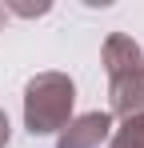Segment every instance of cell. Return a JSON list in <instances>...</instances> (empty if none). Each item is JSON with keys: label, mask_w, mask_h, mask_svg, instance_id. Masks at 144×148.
<instances>
[{"label": "cell", "mask_w": 144, "mask_h": 148, "mask_svg": "<svg viewBox=\"0 0 144 148\" xmlns=\"http://www.w3.org/2000/svg\"><path fill=\"white\" fill-rule=\"evenodd\" d=\"M104 72H108V116H144V52L132 36L112 32L100 48Z\"/></svg>", "instance_id": "cell-1"}, {"label": "cell", "mask_w": 144, "mask_h": 148, "mask_svg": "<svg viewBox=\"0 0 144 148\" xmlns=\"http://www.w3.org/2000/svg\"><path fill=\"white\" fill-rule=\"evenodd\" d=\"M76 104V84L68 72H36L24 84V128L32 136L60 132L72 120Z\"/></svg>", "instance_id": "cell-2"}, {"label": "cell", "mask_w": 144, "mask_h": 148, "mask_svg": "<svg viewBox=\"0 0 144 148\" xmlns=\"http://www.w3.org/2000/svg\"><path fill=\"white\" fill-rule=\"evenodd\" d=\"M108 136H112V116L108 112H84L60 128L56 148H100Z\"/></svg>", "instance_id": "cell-3"}, {"label": "cell", "mask_w": 144, "mask_h": 148, "mask_svg": "<svg viewBox=\"0 0 144 148\" xmlns=\"http://www.w3.org/2000/svg\"><path fill=\"white\" fill-rule=\"evenodd\" d=\"M108 148H144V116H128L112 132V144Z\"/></svg>", "instance_id": "cell-4"}, {"label": "cell", "mask_w": 144, "mask_h": 148, "mask_svg": "<svg viewBox=\"0 0 144 148\" xmlns=\"http://www.w3.org/2000/svg\"><path fill=\"white\" fill-rule=\"evenodd\" d=\"M8 8H12V12H20V16H44V12H48V4H16V0H12V4H4V12H8Z\"/></svg>", "instance_id": "cell-5"}, {"label": "cell", "mask_w": 144, "mask_h": 148, "mask_svg": "<svg viewBox=\"0 0 144 148\" xmlns=\"http://www.w3.org/2000/svg\"><path fill=\"white\" fill-rule=\"evenodd\" d=\"M8 136H12V124H8V112L0 108V148H8Z\"/></svg>", "instance_id": "cell-6"}, {"label": "cell", "mask_w": 144, "mask_h": 148, "mask_svg": "<svg viewBox=\"0 0 144 148\" xmlns=\"http://www.w3.org/2000/svg\"><path fill=\"white\" fill-rule=\"evenodd\" d=\"M0 24H4V4H0Z\"/></svg>", "instance_id": "cell-7"}]
</instances>
